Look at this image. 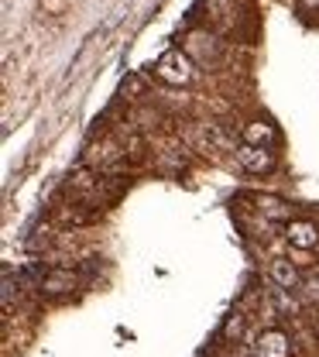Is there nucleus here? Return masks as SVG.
<instances>
[{
  "label": "nucleus",
  "instance_id": "f257e3e1",
  "mask_svg": "<svg viewBox=\"0 0 319 357\" xmlns=\"http://www.w3.org/2000/svg\"><path fill=\"white\" fill-rule=\"evenodd\" d=\"M155 73H158V79H165V83H172V86H185V83H192L196 66H192V59H189L185 52L172 48V52H165V55L158 59Z\"/></svg>",
  "mask_w": 319,
  "mask_h": 357
},
{
  "label": "nucleus",
  "instance_id": "f03ea898",
  "mask_svg": "<svg viewBox=\"0 0 319 357\" xmlns=\"http://www.w3.org/2000/svg\"><path fill=\"white\" fill-rule=\"evenodd\" d=\"M237 162L244 172H272L274 169V151L261 144H240L237 148Z\"/></svg>",
  "mask_w": 319,
  "mask_h": 357
},
{
  "label": "nucleus",
  "instance_id": "7ed1b4c3",
  "mask_svg": "<svg viewBox=\"0 0 319 357\" xmlns=\"http://www.w3.org/2000/svg\"><path fill=\"white\" fill-rule=\"evenodd\" d=\"M285 237H288V244H292V248L309 251V248H316L319 244V227L313 220H288Z\"/></svg>",
  "mask_w": 319,
  "mask_h": 357
},
{
  "label": "nucleus",
  "instance_id": "20e7f679",
  "mask_svg": "<svg viewBox=\"0 0 319 357\" xmlns=\"http://www.w3.org/2000/svg\"><path fill=\"white\" fill-rule=\"evenodd\" d=\"M258 357H288V337L281 330H265L258 337V347H254Z\"/></svg>",
  "mask_w": 319,
  "mask_h": 357
},
{
  "label": "nucleus",
  "instance_id": "39448f33",
  "mask_svg": "<svg viewBox=\"0 0 319 357\" xmlns=\"http://www.w3.org/2000/svg\"><path fill=\"white\" fill-rule=\"evenodd\" d=\"M268 275H272V282L278 285V289H295V285H302L299 268L292 265L288 258H274L272 268H268Z\"/></svg>",
  "mask_w": 319,
  "mask_h": 357
},
{
  "label": "nucleus",
  "instance_id": "423d86ee",
  "mask_svg": "<svg viewBox=\"0 0 319 357\" xmlns=\"http://www.w3.org/2000/svg\"><path fill=\"white\" fill-rule=\"evenodd\" d=\"M272 141H274L272 124H265V121H251V124H244V144H261V148H268Z\"/></svg>",
  "mask_w": 319,
  "mask_h": 357
},
{
  "label": "nucleus",
  "instance_id": "0eeeda50",
  "mask_svg": "<svg viewBox=\"0 0 319 357\" xmlns=\"http://www.w3.org/2000/svg\"><path fill=\"white\" fill-rule=\"evenodd\" d=\"M302 296H306V303H319V275H309L302 282Z\"/></svg>",
  "mask_w": 319,
  "mask_h": 357
},
{
  "label": "nucleus",
  "instance_id": "6e6552de",
  "mask_svg": "<svg viewBox=\"0 0 319 357\" xmlns=\"http://www.w3.org/2000/svg\"><path fill=\"white\" fill-rule=\"evenodd\" d=\"M203 137H206L210 144H227V137H224V131H220L217 124H210V128H203Z\"/></svg>",
  "mask_w": 319,
  "mask_h": 357
},
{
  "label": "nucleus",
  "instance_id": "1a4fd4ad",
  "mask_svg": "<svg viewBox=\"0 0 319 357\" xmlns=\"http://www.w3.org/2000/svg\"><path fill=\"white\" fill-rule=\"evenodd\" d=\"M141 86H144V83H141V76H131V79L124 83V93H137Z\"/></svg>",
  "mask_w": 319,
  "mask_h": 357
}]
</instances>
